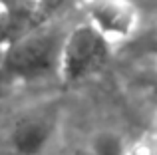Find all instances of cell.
<instances>
[{
    "instance_id": "cell-1",
    "label": "cell",
    "mask_w": 157,
    "mask_h": 155,
    "mask_svg": "<svg viewBox=\"0 0 157 155\" xmlns=\"http://www.w3.org/2000/svg\"><path fill=\"white\" fill-rule=\"evenodd\" d=\"M68 28L48 24L16 36L0 54V96L18 85L60 78V54Z\"/></svg>"
},
{
    "instance_id": "cell-2",
    "label": "cell",
    "mask_w": 157,
    "mask_h": 155,
    "mask_svg": "<svg viewBox=\"0 0 157 155\" xmlns=\"http://www.w3.org/2000/svg\"><path fill=\"white\" fill-rule=\"evenodd\" d=\"M111 50L113 44L86 20L68 28L60 54V80L82 84L98 76L109 62Z\"/></svg>"
},
{
    "instance_id": "cell-3",
    "label": "cell",
    "mask_w": 157,
    "mask_h": 155,
    "mask_svg": "<svg viewBox=\"0 0 157 155\" xmlns=\"http://www.w3.org/2000/svg\"><path fill=\"white\" fill-rule=\"evenodd\" d=\"M86 22L119 44L129 40L139 28V10L131 0H80Z\"/></svg>"
},
{
    "instance_id": "cell-4",
    "label": "cell",
    "mask_w": 157,
    "mask_h": 155,
    "mask_svg": "<svg viewBox=\"0 0 157 155\" xmlns=\"http://www.w3.org/2000/svg\"><path fill=\"white\" fill-rule=\"evenodd\" d=\"M56 129V112L50 108L24 113L10 131V143L20 155H36L50 143Z\"/></svg>"
},
{
    "instance_id": "cell-5",
    "label": "cell",
    "mask_w": 157,
    "mask_h": 155,
    "mask_svg": "<svg viewBox=\"0 0 157 155\" xmlns=\"http://www.w3.org/2000/svg\"><path fill=\"white\" fill-rule=\"evenodd\" d=\"M129 147L127 141L119 135L117 131H98L90 141V149L96 155H129Z\"/></svg>"
},
{
    "instance_id": "cell-6",
    "label": "cell",
    "mask_w": 157,
    "mask_h": 155,
    "mask_svg": "<svg viewBox=\"0 0 157 155\" xmlns=\"http://www.w3.org/2000/svg\"><path fill=\"white\" fill-rule=\"evenodd\" d=\"M137 81H139V85H141L143 92H147V96H149L151 100L157 101V68L139 74L137 76Z\"/></svg>"
},
{
    "instance_id": "cell-7",
    "label": "cell",
    "mask_w": 157,
    "mask_h": 155,
    "mask_svg": "<svg viewBox=\"0 0 157 155\" xmlns=\"http://www.w3.org/2000/svg\"><path fill=\"white\" fill-rule=\"evenodd\" d=\"M129 155H157L155 141H139L129 147Z\"/></svg>"
},
{
    "instance_id": "cell-8",
    "label": "cell",
    "mask_w": 157,
    "mask_h": 155,
    "mask_svg": "<svg viewBox=\"0 0 157 155\" xmlns=\"http://www.w3.org/2000/svg\"><path fill=\"white\" fill-rule=\"evenodd\" d=\"M149 54H151V58H153L155 64H157V38L149 42Z\"/></svg>"
},
{
    "instance_id": "cell-9",
    "label": "cell",
    "mask_w": 157,
    "mask_h": 155,
    "mask_svg": "<svg viewBox=\"0 0 157 155\" xmlns=\"http://www.w3.org/2000/svg\"><path fill=\"white\" fill-rule=\"evenodd\" d=\"M74 155H96V153H94L90 147H84V149H78V151L74 153Z\"/></svg>"
},
{
    "instance_id": "cell-10",
    "label": "cell",
    "mask_w": 157,
    "mask_h": 155,
    "mask_svg": "<svg viewBox=\"0 0 157 155\" xmlns=\"http://www.w3.org/2000/svg\"><path fill=\"white\" fill-rule=\"evenodd\" d=\"M153 141L157 143V121H155V133H153Z\"/></svg>"
}]
</instances>
